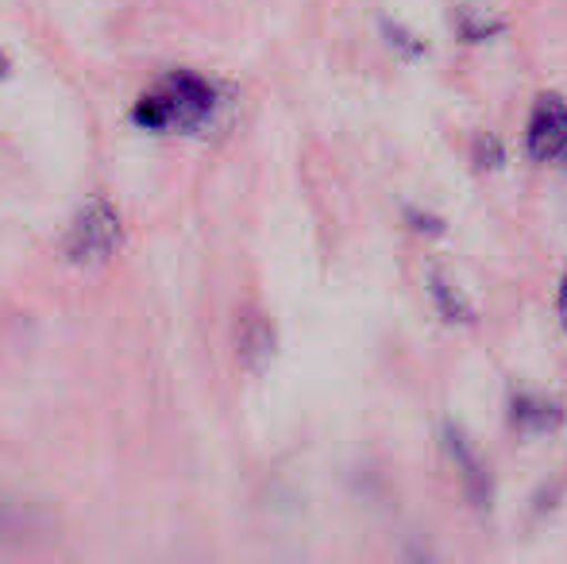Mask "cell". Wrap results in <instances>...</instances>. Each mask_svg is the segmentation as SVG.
<instances>
[{"label": "cell", "instance_id": "obj_8", "mask_svg": "<svg viewBox=\"0 0 567 564\" xmlns=\"http://www.w3.org/2000/svg\"><path fill=\"white\" fill-rule=\"evenodd\" d=\"M502 28H506V20L486 12V8H460V16H455V31H460L463 43H486Z\"/></svg>", "mask_w": 567, "mask_h": 564}, {"label": "cell", "instance_id": "obj_13", "mask_svg": "<svg viewBox=\"0 0 567 564\" xmlns=\"http://www.w3.org/2000/svg\"><path fill=\"white\" fill-rule=\"evenodd\" d=\"M8 70H12V62H8V54L0 51V78H8Z\"/></svg>", "mask_w": 567, "mask_h": 564}, {"label": "cell", "instance_id": "obj_1", "mask_svg": "<svg viewBox=\"0 0 567 564\" xmlns=\"http://www.w3.org/2000/svg\"><path fill=\"white\" fill-rule=\"evenodd\" d=\"M120 236H124L120 209L105 194H97L78 209L74 221H70V233H66V240H62V252H66V259L74 267H101L116 256Z\"/></svg>", "mask_w": 567, "mask_h": 564}, {"label": "cell", "instance_id": "obj_5", "mask_svg": "<svg viewBox=\"0 0 567 564\" xmlns=\"http://www.w3.org/2000/svg\"><path fill=\"white\" fill-rule=\"evenodd\" d=\"M275 325L267 321V314H259V309H247L244 317H239L236 325V356L239 363H244L247 371H262L270 363V356H275Z\"/></svg>", "mask_w": 567, "mask_h": 564}, {"label": "cell", "instance_id": "obj_7", "mask_svg": "<svg viewBox=\"0 0 567 564\" xmlns=\"http://www.w3.org/2000/svg\"><path fill=\"white\" fill-rule=\"evenodd\" d=\"M429 294H433L436 314H441L449 325H467L471 317H475L467 306V298L460 294V286H455L444 271H433V279H429Z\"/></svg>", "mask_w": 567, "mask_h": 564}, {"label": "cell", "instance_id": "obj_11", "mask_svg": "<svg viewBox=\"0 0 567 564\" xmlns=\"http://www.w3.org/2000/svg\"><path fill=\"white\" fill-rule=\"evenodd\" d=\"M405 221H410L417 233H425V236H441L444 233V221L441 217H433V213H425V209H417V205H410L405 209Z\"/></svg>", "mask_w": 567, "mask_h": 564}, {"label": "cell", "instance_id": "obj_6", "mask_svg": "<svg viewBox=\"0 0 567 564\" xmlns=\"http://www.w3.org/2000/svg\"><path fill=\"white\" fill-rule=\"evenodd\" d=\"M509 418L525 433H553L564 422V410L556 402L540 399V394H517L514 407H509Z\"/></svg>", "mask_w": 567, "mask_h": 564}, {"label": "cell", "instance_id": "obj_3", "mask_svg": "<svg viewBox=\"0 0 567 564\" xmlns=\"http://www.w3.org/2000/svg\"><path fill=\"white\" fill-rule=\"evenodd\" d=\"M525 151H529L537 163H553L556 155L567 151V101L564 98L545 93V98L533 105L529 124H525Z\"/></svg>", "mask_w": 567, "mask_h": 564}, {"label": "cell", "instance_id": "obj_10", "mask_svg": "<svg viewBox=\"0 0 567 564\" xmlns=\"http://www.w3.org/2000/svg\"><path fill=\"white\" fill-rule=\"evenodd\" d=\"M471 158H475L483 171H498V166H506V147H502L498 136H491V132H483L475 143H471Z\"/></svg>", "mask_w": 567, "mask_h": 564}, {"label": "cell", "instance_id": "obj_12", "mask_svg": "<svg viewBox=\"0 0 567 564\" xmlns=\"http://www.w3.org/2000/svg\"><path fill=\"white\" fill-rule=\"evenodd\" d=\"M556 309H560V325H564V332H567V271H564V279H560V294H556Z\"/></svg>", "mask_w": 567, "mask_h": 564}, {"label": "cell", "instance_id": "obj_4", "mask_svg": "<svg viewBox=\"0 0 567 564\" xmlns=\"http://www.w3.org/2000/svg\"><path fill=\"white\" fill-rule=\"evenodd\" d=\"M444 449H449L452 464L460 468V480H463L467 499L478 506V511H486V503H491V475H486V464L478 460V452L471 449V441L455 425H444Z\"/></svg>", "mask_w": 567, "mask_h": 564}, {"label": "cell", "instance_id": "obj_9", "mask_svg": "<svg viewBox=\"0 0 567 564\" xmlns=\"http://www.w3.org/2000/svg\"><path fill=\"white\" fill-rule=\"evenodd\" d=\"M382 31H386V43L394 47L398 54H402V59H425V43H421L417 35H413V31H405V28H398L394 20H382Z\"/></svg>", "mask_w": 567, "mask_h": 564}, {"label": "cell", "instance_id": "obj_2", "mask_svg": "<svg viewBox=\"0 0 567 564\" xmlns=\"http://www.w3.org/2000/svg\"><path fill=\"white\" fill-rule=\"evenodd\" d=\"M155 93L163 101L171 129L197 132L217 113V85L205 82L202 74H189V70H174L171 78H163V85Z\"/></svg>", "mask_w": 567, "mask_h": 564}]
</instances>
